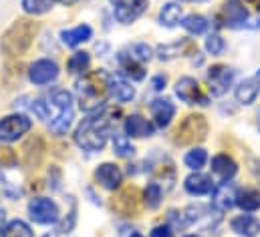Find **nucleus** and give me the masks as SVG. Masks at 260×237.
Segmentation results:
<instances>
[{
	"instance_id": "nucleus-17",
	"label": "nucleus",
	"mask_w": 260,
	"mask_h": 237,
	"mask_svg": "<svg viewBox=\"0 0 260 237\" xmlns=\"http://www.w3.org/2000/svg\"><path fill=\"white\" fill-rule=\"evenodd\" d=\"M149 109H151L153 121H155V125H157L159 129L168 127V125L172 123L174 115H176V107H174V103H172L170 99H155Z\"/></svg>"
},
{
	"instance_id": "nucleus-19",
	"label": "nucleus",
	"mask_w": 260,
	"mask_h": 237,
	"mask_svg": "<svg viewBox=\"0 0 260 237\" xmlns=\"http://www.w3.org/2000/svg\"><path fill=\"white\" fill-rule=\"evenodd\" d=\"M153 125L143 118L141 115H131L125 118V135L131 139H143V137H151L153 135Z\"/></svg>"
},
{
	"instance_id": "nucleus-37",
	"label": "nucleus",
	"mask_w": 260,
	"mask_h": 237,
	"mask_svg": "<svg viewBox=\"0 0 260 237\" xmlns=\"http://www.w3.org/2000/svg\"><path fill=\"white\" fill-rule=\"evenodd\" d=\"M18 157L10 147H0V167H16Z\"/></svg>"
},
{
	"instance_id": "nucleus-35",
	"label": "nucleus",
	"mask_w": 260,
	"mask_h": 237,
	"mask_svg": "<svg viewBox=\"0 0 260 237\" xmlns=\"http://www.w3.org/2000/svg\"><path fill=\"white\" fill-rule=\"evenodd\" d=\"M224 49H226V43H224V38H222L220 34H210V36L206 38V51H208L212 57H220V55L224 53Z\"/></svg>"
},
{
	"instance_id": "nucleus-11",
	"label": "nucleus",
	"mask_w": 260,
	"mask_h": 237,
	"mask_svg": "<svg viewBox=\"0 0 260 237\" xmlns=\"http://www.w3.org/2000/svg\"><path fill=\"white\" fill-rule=\"evenodd\" d=\"M59 76V66L57 62L49 59H41L37 62L30 64L28 68V78L30 83H35L37 87H45V85H51L53 81H57Z\"/></svg>"
},
{
	"instance_id": "nucleus-31",
	"label": "nucleus",
	"mask_w": 260,
	"mask_h": 237,
	"mask_svg": "<svg viewBox=\"0 0 260 237\" xmlns=\"http://www.w3.org/2000/svg\"><path fill=\"white\" fill-rule=\"evenodd\" d=\"M59 0H22V8L28 14H45L49 12Z\"/></svg>"
},
{
	"instance_id": "nucleus-8",
	"label": "nucleus",
	"mask_w": 260,
	"mask_h": 237,
	"mask_svg": "<svg viewBox=\"0 0 260 237\" xmlns=\"http://www.w3.org/2000/svg\"><path fill=\"white\" fill-rule=\"evenodd\" d=\"M176 95L180 101L188 103V105H202L206 107L210 103V97L202 91L200 83L192 78V76H182L178 83H176Z\"/></svg>"
},
{
	"instance_id": "nucleus-26",
	"label": "nucleus",
	"mask_w": 260,
	"mask_h": 237,
	"mask_svg": "<svg viewBox=\"0 0 260 237\" xmlns=\"http://www.w3.org/2000/svg\"><path fill=\"white\" fill-rule=\"evenodd\" d=\"M182 16H184V8L178 2H168L159 10V22L164 26H168V28H174L176 24H180Z\"/></svg>"
},
{
	"instance_id": "nucleus-7",
	"label": "nucleus",
	"mask_w": 260,
	"mask_h": 237,
	"mask_svg": "<svg viewBox=\"0 0 260 237\" xmlns=\"http://www.w3.org/2000/svg\"><path fill=\"white\" fill-rule=\"evenodd\" d=\"M32 123L26 115H8L0 121V141L2 143H12V141H18L22 135H26L30 131Z\"/></svg>"
},
{
	"instance_id": "nucleus-21",
	"label": "nucleus",
	"mask_w": 260,
	"mask_h": 237,
	"mask_svg": "<svg viewBox=\"0 0 260 237\" xmlns=\"http://www.w3.org/2000/svg\"><path fill=\"white\" fill-rule=\"evenodd\" d=\"M212 171L222 179V181H230V179L236 175L238 165H236V161L232 157H228V155L222 153V155H216L212 159Z\"/></svg>"
},
{
	"instance_id": "nucleus-14",
	"label": "nucleus",
	"mask_w": 260,
	"mask_h": 237,
	"mask_svg": "<svg viewBox=\"0 0 260 237\" xmlns=\"http://www.w3.org/2000/svg\"><path fill=\"white\" fill-rule=\"evenodd\" d=\"M113 209L123 215V217H131L137 213L139 209V191L135 187H127L123 189L115 199H113Z\"/></svg>"
},
{
	"instance_id": "nucleus-36",
	"label": "nucleus",
	"mask_w": 260,
	"mask_h": 237,
	"mask_svg": "<svg viewBox=\"0 0 260 237\" xmlns=\"http://www.w3.org/2000/svg\"><path fill=\"white\" fill-rule=\"evenodd\" d=\"M131 57H135L137 60L145 62V60H149L151 57H153V51H151L149 45H145V43H137V45H131Z\"/></svg>"
},
{
	"instance_id": "nucleus-45",
	"label": "nucleus",
	"mask_w": 260,
	"mask_h": 237,
	"mask_svg": "<svg viewBox=\"0 0 260 237\" xmlns=\"http://www.w3.org/2000/svg\"><path fill=\"white\" fill-rule=\"evenodd\" d=\"M188 2H202V0H188Z\"/></svg>"
},
{
	"instance_id": "nucleus-9",
	"label": "nucleus",
	"mask_w": 260,
	"mask_h": 237,
	"mask_svg": "<svg viewBox=\"0 0 260 237\" xmlns=\"http://www.w3.org/2000/svg\"><path fill=\"white\" fill-rule=\"evenodd\" d=\"M208 87H210V93L214 97H222L230 87H232V81H234V70L224 66V64H214L208 68Z\"/></svg>"
},
{
	"instance_id": "nucleus-23",
	"label": "nucleus",
	"mask_w": 260,
	"mask_h": 237,
	"mask_svg": "<svg viewBox=\"0 0 260 237\" xmlns=\"http://www.w3.org/2000/svg\"><path fill=\"white\" fill-rule=\"evenodd\" d=\"M184 187L190 195H208L214 191V183L208 175H202V173H192L190 177L184 181Z\"/></svg>"
},
{
	"instance_id": "nucleus-5",
	"label": "nucleus",
	"mask_w": 260,
	"mask_h": 237,
	"mask_svg": "<svg viewBox=\"0 0 260 237\" xmlns=\"http://www.w3.org/2000/svg\"><path fill=\"white\" fill-rule=\"evenodd\" d=\"M206 135H208V123H206V118L202 117V115H190V117L184 118L180 123V127L176 129L174 141H176V145L186 147V145H194V143L204 141Z\"/></svg>"
},
{
	"instance_id": "nucleus-33",
	"label": "nucleus",
	"mask_w": 260,
	"mask_h": 237,
	"mask_svg": "<svg viewBox=\"0 0 260 237\" xmlns=\"http://www.w3.org/2000/svg\"><path fill=\"white\" fill-rule=\"evenodd\" d=\"M2 237H35V235H32L30 227H28L24 221L14 219V221H10V223L4 227Z\"/></svg>"
},
{
	"instance_id": "nucleus-2",
	"label": "nucleus",
	"mask_w": 260,
	"mask_h": 237,
	"mask_svg": "<svg viewBox=\"0 0 260 237\" xmlns=\"http://www.w3.org/2000/svg\"><path fill=\"white\" fill-rule=\"evenodd\" d=\"M32 111L41 118L49 121V127L55 135H65L73 123V97L67 91H55L47 99H37Z\"/></svg>"
},
{
	"instance_id": "nucleus-42",
	"label": "nucleus",
	"mask_w": 260,
	"mask_h": 237,
	"mask_svg": "<svg viewBox=\"0 0 260 237\" xmlns=\"http://www.w3.org/2000/svg\"><path fill=\"white\" fill-rule=\"evenodd\" d=\"M254 173H256V177H258V181H260V163H256V169H254Z\"/></svg>"
},
{
	"instance_id": "nucleus-13",
	"label": "nucleus",
	"mask_w": 260,
	"mask_h": 237,
	"mask_svg": "<svg viewBox=\"0 0 260 237\" xmlns=\"http://www.w3.org/2000/svg\"><path fill=\"white\" fill-rule=\"evenodd\" d=\"M188 55H198V47L192 43V38H184L172 45H161L157 47V59L159 60H174L178 57H188Z\"/></svg>"
},
{
	"instance_id": "nucleus-22",
	"label": "nucleus",
	"mask_w": 260,
	"mask_h": 237,
	"mask_svg": "<svg viewBox=\"0 0 260 237\" xmlns=\"http://www.w3.org/2000/svg\"><path fill=\"white\" fill-rule=\"evenodd\" d=\"M117 60H119V66H121L123 74L129 76L131 81H143L145 78V68H143L141 60H137L127 53H119Z\"/></svg>"
},
{
	"instance_id": "nucleus-6",
	"label": "nucleus",
	"mask_w": 260,
	"mask_h": 237,
	"mask_svg": "<svg viewBox=\"0 0 260 237\" xmlns=\"http://www.w3.org/2000/svg\"><path fill=\"white\" fill-rule=\"evenodd\" d=\"M28 215L35 223H41V225H53L59 221L61 213H59V207L53 199H47V197H37L28 203Z\"/></svg>"
},
{
	"instance_id": "nucleus-25",
	"label": "nucleus",
	"mask_w": 260,
	"mask_h": 237,
	"mask_svg": "<svg viewBox=\"0 0 260 237\" xmlns=\"http://www.w3.org/2000/svg\"><path fill=\"white\" fill-rule=\"evenodd\" d=\"M91 36H93V30L87 24H79L75 28H69V30L61 32V38H63V43L67 47H79V45L91 41Z\"/></svg>"
},
{
	"instance_id": "nucleus-10",
	"label": "nucleus",
	"mask_w": 260,
	"mask_h": 237,
	"mask_svg": "<svg viewBox=\"0 0 260 237\" xmlns=\"http://www.w3.org/2000/svg\"><path fill=\"white\" fill-rule=\"evenodd\" d=\"M115 8V18L121 24H131L135 22L149 6V0H111Z\"/></svg>"
},
{
	"instance_id": "nucleus-16",
	"label": "nucleus",
	"mask_w": 260,
	"mask_h": 237,
	"mask_svg": "<svg viewBox=\"0 0 260 237\" xmlns=\"http://www.w3.org/2000/svg\"><path fill=\"white\" fill-rule=\"evenodd\" d=\"M248 12L240 0H226L224 4V22L228 28H242L246 26Z\"/></svg>"
},
{
	"instance_id": "nucleus-15",
	"label": "nucleus",
	"mask_w": 260,
	"mask_h": 237,
	"mask_svg": "<svg viewBox=\"0 0 260 237\" xmlns=\"http://www.w3.org/2000/svg\"><path fill=\"white\" fill-rule=\"evenodd\" d=\"M95 179H97L99 185H103L105 189L115 191V189H119L121 183H123V173H121V169H119L117 165H113V163H103V165L97 167Z\"/></svg>"
},
{
	"instance_id": "nucleus-38",
	"label": "nucleus",
	"mask_w": 260,
	"mask_h": 237,
	"mask_svg": "<svg viewBox=\"0 0 260 237\" xmlns=\"http://www.w3.org/2000/svg\"><path fill=\"white\" fill-rule=\"evenodd\" d=\"M151 237H174V231L170 225H157V227H153Z\"/></svg>"
},
{
	"instance_id": "nucleus-46",
	"label": "nucleus",
	"mask_w": 260,
	"mask_h": 237,
	"mask_svg": "<svg viewBox=\"0 0 260 237\" xmlns=\"http://www.w3.org/2000/svg\"><path fill=\"white\" fill-rule=\"evenodd\" d=\"M186 237H200V235H186Z\"/></svg>"
},
{
	"instance_id": "nucleus-29",
	"label": "nucleus",
	"mask_w": 260,
	"mask_h": 237,
	"mask_svg": "<svg viewBox=\"0 0 260 237\" xmlns=\"http://www.w3.org/2000/svg\"><path fill=\"white\" fill-rule=\"evenodd\" d=\"M113 153H115L117 157H123V159L133 157L135 149H133V145H131L127 135H117V133L113 135Z\"/></svg>"
},
{
	"instance_id": "nucleus-20",
	"label": "nucleus",
	"mask_w": 260,
	"mask_h": 237,
	"mask_svg": "<svg viewBox=\"0 0 260 237\" xmlns=\"http://www.w3.org/2000/svg\"><path fill=\"white\" fill-rule=\"evenodd\" d=\"M109 97L119 103H129L135 97V89L121 76H109Z\"/></svg>"
},
{
	"instance_id": "nucleus-40",
	"label": "nucleus",
	"mask_w": 260,
	"mask_h": 237,
	"mask_svg": "<svg viewBox=\"0 0 260 237\" xmlns=\"http://www.w3.org/2000/svg\"><path fill=\"white\" fill-rule=\"evenodd\" d=\"M4 227H6V213H4V209H0V235H2Z\"/></svg>"
},
{
	"instance_id": "nucleus-4",
	"label": "nucleus",
	"mask_w": 260,
	"mask_h": 237,
	"mask_svg": "<svg viewBox=\"0 0 260 237\" xmlns=\"http://www.w3.org/2000/svg\"><path fill=\"white\" fill-rule=\"evenodd\" d=\"M39 26L30 20H16L2 38V51L12 57H20L26 53V49L32 45V38L37 34Z\"/></svg>"
},
{
	"instance_id": "nucleus-32",
	"label": "nucleus",
	"mask_w": 260,
	"mask_h": 237,
	"mask_svg": "<svg viewBox=\"0 0 260 237\" xmlns=\"http://www.w3.org/2000/svg\"><path fill=\"white\" fill-rule=\"evenodd\" d=\"M143 203L147 205V209H157L161 203V187L157 183H149L143 191Z\"/></svg>"
},
{
	"instance_id": "nucleus-39",
	"label": "nucleus",
	"mask_w": 260,
	"mask_h": 237,
	"mask_svg": "<svg viewBox=\"0 0 260 237\" xmlns=\"http://www.w3.org/2000/svg\"><path fill=\"white\" fill-rule=\"evenodd\" d=\"M166 83H168V78L161 76V74H157V76H153L151 87H153V91H164V89H166Z\"/></svg>"
},
{
	"instance_id": "nucleus-27",
	"label": "nucleus",
	"mask_w": 260,
	"mask_h": 237,
	"mask_svg": "<svg viewBox=\"0 0 260 237\" xmlns=\"http://www.w3.org/2000/svg\"><path fill=\"white\" fill-rule=\"evenodd\" d=\"M236 205L242 211H256V209H260V193L256 189H242V191H238Z\"/></svg>"
},
{
	"instance_id": "nucleus-44",
	"label": "nucleus",
	"mask_w": 260,
	"mask_h": 237,
	"mask_svg": "<svg viewBox=\"0 0 260 237\" xmlns=\"http://www.w3.org/2000/svg\"><path fill=\"white\" fill-rule=\"evenodd\" d=\"M131 237H143V235H139V233H133Z\"/></svg>"
},
{
	"instance_id": "nucleus-34",
	"label": "nucleus",
	"mask_w": 260,
	"mask_h": 237,
	"mask_svg": "<svg viewBox=\"0 0 260 237\" xmlns=\"http://www.w3.org/2000/svg\"><path fill=\"white\" fill-rule=\"evenodd\" d=\"M89 64H91V57H89V53H75L69 62H67V68L71 70V72H85L87 68H89Z\"/></svg>"
},
{
	"instance_id": "nucleus-24",
	"label": "nucleus",
	"mask_w": 260,
	"mask_h": 237,
	"mask_svg": "<svg viewBox=\"0 0 260 237\" xmlns=\"http://www.w3.org/2000/svg\"><path fill=\"white\" fill-rule=\"evenodd\" d=\"M260 93L258 78H246L236 87V101L240 105H252Z\"/></svg>"
},
{
	"instance_id": "nucleus-18",
	"label": "nucleus",
	"mask_w": 260,
	"mask_h": 237,
	"mask_svg": "<svg viewBox=\"0 0 260 237\" xmlns=\"http://www.w3.org/2000/svg\"><path fill=\"white\" fill-rule=\"evenodd\" d=\"M230 227L240 237H256L260 233V219L254 215H238L230 221Z\"/></svg>"
},
{
	"instance_id": "nucleus-30",
	"label": "nucleus",
	"mask_w": 260,
	"mask_h": 237,
	"mask_svg": "<svg viewBox=\"0 0 260 237\" xmlns=\"http://www.w3.org/2000/svg\"><path fill=\"white\" fill-rule=\"evenodd\" d=\"M206 161H208V153H206L202 147H196V149H192V151L184 157L186 167L192 169V171H200V169L206 165Z\"/></svg>"
},
{
	"instance_id": "nucleus-41",
	"label": "nucleus",
	"mask_w": 260,
	"mask_h": 237,
	"mask_svg": "<svg viewBox=\"0 0 260 237\" xmlns=\"http://www.w3.org/2000/svg\"><path fill=\"white\" fill-rule=\"evenodd\" d=\"M244 2H248L250 6H254V8H256V10L260 12V0H244Z\"/></svg>"
},
{
	"instance_id": "nucleus-43",
	"label": "nucleus",
	"mask_w": 260,
	"mask_h": 237,
	"mask_svg": "<svg viewBox=\"0 0 260 237\" xmlns=\"http://www.w3.org/2000/svg\"><path fill=\"white\" fill-rule=\"evenodd\" d=\"M0 185H4V187H6V179H4V175H2V171H0Z\"/></svg>"
},
{
	"instance_id": "nucleus-3",
	"label": "nucleus",
	"mask_w": 260,
	"mask_h": 237,
	"mask_svg": "<svg viewBox=\"0 0 260 237\" xmlns=\"http://www.w3.org/2000/svg\"><path fill=\"white\" fill-rule=\"evenodd\" d=\"M79 107L85 113H95L105 107V101L109 97V74L103 70L85 72L75 83Z\"/></svg>"
},
{
	"instance_id": "nucleus-28",
	"label": "nucleus",
	"mask_w": 260,
	"mask_h": 237,
	"mask_svg": "<svg viewBox=\"0 0 260 237\" xmlns=\"http://www.w3.org/2000/svg\"><path fill=\"white\" fill-rule=\"evenodd\" d=\"M182 26L190 32V34H194V36H200V34H204L206 30H208V26H210V22L202 16V14H190V16H186L184 20H182Z\"/></svg>"
},
{
	"instance_id": "nucleus-1",
	"label": "nucleus",
	"mask_w": 260,
	"mask_h": 237,
	"mask_svg": "<svg viewBox=\"0 0 260 237\" xmlns=\"http://www.w3.org/2000/svg\"><path fill=\"white\" fill-rule=\"evenodd\" d=\"M115 115H119V111L103 107L91 113L87 118H83L75 131V143L85 151H101L111 135Z\"/></svg>"
},
{
	"instance_id": "nucleus-12",
	"label": "nucleus",
	"mask_w": 260,
	"mask_h": 237,
	"mask_svg": "<svg viewBox=\"0 0 260 237\" xmlns=\"http://www.w3.org/2000/svg\"><path fill=\"white\" fill-rule=\"evenodd\" d=\"M236 195H238V191H236L234 183L222 181V183L216 185L214 191H212V205H214L218 211H228V209H232V207L236 205Z\"/></svg>"
}]
</instances>
